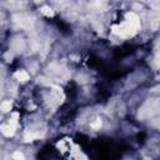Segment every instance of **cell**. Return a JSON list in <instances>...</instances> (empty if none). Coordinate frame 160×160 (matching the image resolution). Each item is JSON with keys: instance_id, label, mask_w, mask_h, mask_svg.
Listing matches in <instances>:
<instances>
[{"instance_id": "cell-1", "label": "cell", "mask_w": 160, "mask_h": 160, "mask_svg": "<svg viewBox=\"0 0 160 160\" xmlns=\"http://www.w3.org/2000/svg\"><path fill=\"white\" fill-rule=\"evenodd\" d=\"M140 26L141 25H140L139 16L135 12L129 11L124 15L121 21L111 26V32L119 38L128 39V38H132L134 35H136L138 31L140 30Z\"/></svg>"}, {"instance_id": "cell-2", "label": "cell", "mask_w": 160, "mask_h": 160, "mask_svg": "<svg viewBox=\"0 0 160 160\" xmlns=\"http://www.w3.org/2000/svg\"><path fill=\"white\" fill-rule=\"evenodd\" d=\"M18 124H19V112L18 111H14L9 119V121L6 124H2L0 125V131L5 135V136H12L16 131V128H18Z\"/></svg>"}, {"instance_id": "cell-3", "label": "cell", "mask_w": 160, "mask_h": 160, "mask_svg": "<svg viewBox=\"0 0 160 160\" xmlns=\"http://www.w3.org/2000/svg\"><path fill=\"white\" fill-rule=\"evenodd\" d=\"M14 78L18 81H20V82H26L30 76H29L28 71H25V70H18V71L14 72Z\"/></svg>"}, {"instance_id": "cell-4", "label": "cell", "mask_w": 160, "mask_h": 160, "mask_svg": "<svg viewBox=\"0 0 160 160\" xmlns=\"http://www.w3.org/2000/svg\"><path fill=\"white\" fill-rule=\"evenodd\" d=\"M11 108H12V102H11L10 100H5V101H2V102L0 104V110H1L2 112L10 111Z\"/></svg>"}, {"instance_id": "cell-5", "label": "cell", "mask_w": 160, "mask_h": 160, "mask_svg": "<svg viewBox=\"0 0 160 160\" xmlns=\"http://www.w3.org/2000/svg\"><path fill=\"white\" fill-rule=\"evenodd\" d=\"M40 12L42 14V15H45V16H48V18H52L54 16V11H52V9L50 8V6H42L41 9H40Z\"/></svg>"}, {"instance_id": "cell-6", "label": "cell", "mask_w": 160, "mask_h": 160, "mask_svg": "<svg viewBox=\"0 0 160 160\" xmlns=\"http://www.w3.org/2000/svg\"><path fill=\"white\" fill-rule=\"evenodd\" d=\"M40 135L39 134H30V132H26L25 134V141H32V140H35V139H38Z\"/></svg>"}, {"instance_id": "cell-7", "label": "cell", "mask_w": 160, "mask_h": 160, "mask_svg": "<svg viewBox=\"0 0 160 160\" xmlns=\"http://www.w3.org/2000/svg\"><path fill=\"white\" fill-rule=\"evenodd\" d=\"M12 158H14V159H24V155H22L20 151H16V152L12 154Z\"/></svg>"}, {"instance_id": "cell-8", "label": "cell", "mask_w": 160, "mask_h": 160, "mask_svg": "<svg viewBox=\"0 0 160 160\" xmlns=\"http://www.w3.org/2000/svg\"><path fill=\"white\" fill-rule=\"evenodd\" d=\"M100 125H101V121H100V120H98V121H96L95 124H92L91 126H92V128H99Z\"/></svg>"}]
</instances>
